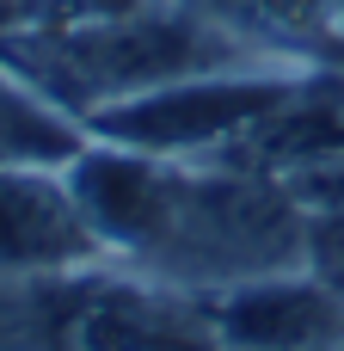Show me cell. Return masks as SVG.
Returning <instances> with one entry per match:
<instances>
[{"instance_id":"cell-1","label":"cell","mask_w":344,"mask_h":351,"mask_svg":"<svg viewBox=\"0 0 344 351\" xmlns=\"http://www.w3.org/2000/svg\"><path fill=\"white\" fill-rule=\"evenodd\" d=\"M74 197L98 241L185 278H271L302 259V216L259 179H178L142 154H74Z\"/></svg>"},{"instance_id":"cell-2","label":"cell","mask_w":344,"mask_h":351,"mask_svg":"<svg viewBox=\"0 0 344 351\" xmlns=\"http://www.w3.org/2000/svg\"><path fill=\"white\" fill-rule=\"evenodd\" d=\"M283 99H289L283 80H222V74L197 80V74H178V80L123 93L117 105L92 111V130L123 142V148H142V154H172V148L228 142V136L252 130Z\"/></svg>"},{"instance_id":"cell-3","label":"cell","mask_w":344,"mask_h":351,"mask_svg":"<svg viewBox=\"0 0 344 351\" xmlns=\"http://www.w3.org/2000/svg\"><path fill=\"white\" fill-rule=\"evenodd\" d=\"M209 327L234 351H344V290L289 271L246 278L209 308Z\"/></svg>"},{"instance_id":"cell-4","label":"cell","mask_w":344,"mask_h":351,"mask_svg":"<svg viewBox=\"0 0 344 351\" xmlns=\"http://www.w3.org/2000/svg\"><path fill=\"white\" fill-rule=\"evenodd\" d=\"M98 247L74 185H55L43 167H0V265L62 271Z\"/></svg>"},{"instance_id":"cell-5","label":"cell","mask_w":344,"mask_h":351,"mask_svg":"<svg viewBox=\"0 0 344 351\" xmlns=\"http://www.w3.org/2000/svg\"><path fill=\"white\" fill-rule=\"evenodd\" d=\"M49 351H203L197 327L178 321L166 302L117 284H92L68 296L49 321Z\"/></svg>"},{"instance_id":"cell-6","label":"cell","mask_w":344,"mask_h":351,"mask_svg":"<svg viewBox=\"0 0 344 351\" xmlns=\"http://www.w3.org/2000/svg\"><path fill=\"white\" fill-rule=\"evenodd\" d=\"M74 154H80L74 130L55 111H43L31 93L0 80V167H49V160H74Z\"/></svg>"},{"instance_id":"cell-7","label":"cell","mask_w":344,"mask_h":351,"mask_svg":"<svg viewBox=\"0 0 344 351\" xmlns=\"http://www.w3.org/2000/svg\"><path fill=\"white\" fill-rule=\"evenodd\" d=\"M209 19L252 31V37H277V43H302L326 25L332 0H197Z\"/></svg>"}]
</instances>
